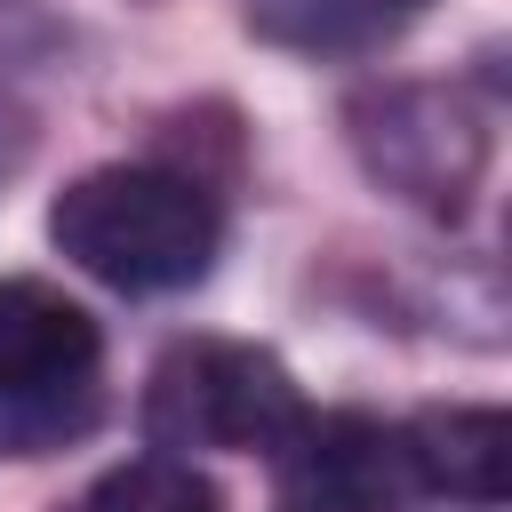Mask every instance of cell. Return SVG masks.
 <instances>
[{
  "instance_id": "9c48e42d",
  "label": "cell",
  "mask_w": 512,
  "mask_h": 512,
  "mask_svg": "<svg viewBox=\"0 0 512 512\" xmlns=\"http://www.w3.org/2000/svg\"><path fill=\"white\" fill-rule=\"evenodd\" d=\"M368 8H416V0H368Z\"/></svg>"
},
{
  "instance_id": "6da1fadb",
  "label": "cell",
  "mask_w": 512,
  "mask_h": 512,
  "mask_svg": "<svg viewBox=\"0 0 512 512\" xmlns=\"http://www.w3.org/2000/svg\"><path fill=\"white\" fill-rule=\"evenodd\" d=\"M48 240L64 264H80L88 280H104L120 296H176V288L208 280V264L224 248V216L200 176L152 168V160H112L56 192Z\"/></svg>"
},
{
  "instance_id": "7a4b0ae2",
  "label": "cell",
  "mask_w": 512,
  "mask_h": 512,
  "mask_svg": "<svg viewBox=\"0 0 512 512\" xmlns=\"http://www.w3.org/2000/svg\"><path fill=\"white\" fill-rule=\"evenodd\" d=\"M104 416V328L56 280H0V456H56Z\"/></svg>"
},
{
  "instance_id": "277c9868",
  "label": "cell",
  "mask_w": 512,
  "mask_h": 512,
  "mask_svg": "<svg viewBox=\"0 0 512 512\" xmlns=\"http://www.w3.org/2000/svg\"><path fill=\"white\" fill-rule=\"evenodd\" d=\"M352 144L376 184H392L400 200H416L432 216H456L488 168V128L448 88H416V80L352 96Z\"/></svg>"
},
{
  "instance_id": "ba28073f",
  "label": "cell",
  "mask_w": 512,
  "mask_h": 512,
  "mask_svg": "<svg viewBox=\"0 0 512 512\" xmlns=\"http://www.w3.org/2000/svg\"><path fill=\"white\" fill-rule=\"evenodd\" d=\"M248 24L288 48H360L384 24V8H368V0H256Z\"/></svg>"
},
{
  "instance_id": "8992f818",
  "label": "cell",
  "mask_w": 512,
  "mask_h": 512,
  "mask_svg": "<svg viewBox=\"0 0 512 512\" xmlns=\"http://www.w3.org/2000/svg\"><path fill=\"white\" fill-rule=\"evenodd\" d=\"M400 448H408L416 488L456 496V504H504V472H512V424H504V408H472V400L424 408V416L400 424Z\"/></svg>"
},
{
  "instance_id": "5b68a950",
  "label": "cell",
  "mask_w": 512,
  "mask_h": 512,
  "mask_svg": "<svg viewBox=\"0 0 512 512\" xmlns=\"http://www.w3.org/2000/svg\"><path fill=\"white\" fill-rule=\"evenodd\" d=\"M272 488L288 512H400L416 496L400 424L360 408H304L272 448Z\"/></svg>"
},
{
  "instance_id": "3957f363",
  "label": "cell",
  "mask_w": 512,
  "mask_h": 512,
  "mask_svg": "<svg viewBox=\"0 0 512 512\" xmlns=\"http://www.w3.org/2000/svg\"><path fill=\"white\" fill-rule=\"evenodd\" d=\"M304 416L296 376L280 352L240 336H184L144 376V440L160 456H272L280 432Z\"/></svg>"
},
{
  "instance_id": "52a82bcc",
  "label": "cell",
  "mask_w": 512,
  "mask_h": 512,
  "mask_svg": "<svg viewBox=\"0 0 512 512\" xmlns=\"http://www.w3.org/2000/svg\"><path fill=\"white\" fill-rule=\"evenodd\" d=\"M64 512H224V496L192 456H128L96 472Z\"/></svg>"
}]
</instances>
